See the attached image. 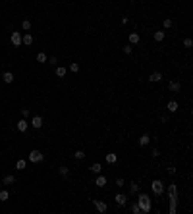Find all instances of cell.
Segmentation results:
<instances>
[{"label":"cell","instance_id":"obj_4","mask_svg":"<svg viewBox=\"0 0 193 214\" xmlns=\"http://www.w3.org/2000/svg\"><path fill=\"white\" fill-rule=\"evenodd\" d=\"M10 41H12V44H14V46H21V33H18V31H12Z\"/></svg>","mask_w":193,"mask_h":214},{"label":"cell","instance_id":"obj_14","mask_svg":"<svg viewBox=\"0 0 193 214\" xmlns=\"http://www.w3.org/2000/svg\"><path fill=\"white\" fill-rule=\"evenodd\" d=\"M178 108H180V106H178V102H176V100H170V102L166 104V110H168V112H176Z\"/></svg>","mask_w":193,"mask_h":214},{"label":"cell","instance_id":"obj_9","mask_svg":"<svg viewBox=\"0 0 193 214\" xmlns=\"http://www.w3.org/2000/svg\"><path fill=\"white\" fill-rule=\"evenodd\" d=\"M108 183V179L104 178V176H101V174H97V179H95V185L97 187H104V185Z\"/></svg>","mask_w":193,"mask_h":214},{"label":"cell","instance_id":"obj_37","mask_svg":"<svg viewBox=\"0 0 193 214\" xmlns=\"http://www.w3.org/2000/svg\"><path fill=\"white\" fill-rule=\"evenodd\" d=\"M168 174L174 176V174H176V168H174V166H170V168H168Z\"/></svg>","mask_w":193,"mask_h":214},{"label":"cell","instance_id":"obj_35","mask_svg":"<svg viewBox=\"0 0 193 214\" xmlns=\"http://www.w3.org/2000/svg\"><path fill=\"white\" fill-rule=\"evenodd\" d=\"M116 185H118V187H124V185H126L124 178H116Z\"/></svg>","mask_w":193,"mask_h":214},{"label":"cell","instance_id":"obj_17","mask_svg":"<svg viewBox=\"0 0 193 214\" xmlns=\"http://www.w3.org/2000/svg\"><path fill=\"white\" fill-rule=\"evenodd\" d=\"M8 199H10V191H6V189H0V203H6Z\"/></svg>","mask_w":193,"mask_h":214},{"label":"cell","instance_id":"obj_23","mask_svg":"<svg viewBox=\"0 0 193 214\" xmlns=\"http://www.w3.org/2000/svg\"><path fill=\"white\" fill-rule=\"evenodd\" d=\"M18 131H27V120H19L18 122Z\"/></svg>","mask_w":193,"mask_h":214},{"label":"cell","instance_id":"obj_33","mask_svg":"<svg viewBox=\"0 0 193 214\" xmlns=\"http://www.w3.org/2000/svg\"><path fill=\"white\" fill-rule=\"evenodd\" d=\"M183 46H186V48H191V46H193V41L189 39V37H187V39H183Z\"/></svg>","mask_w":193,"mask_h":214},{"label":"cell","instance_id":"obj_12","mask_svg":"<svg viewBox=\"0 0 193 214\" xmlns=\"http://www.w3.org/2000/svg\"><path fill=\"white\" fill-rule=\"evenodd\" d=\"M21 44L31 46V44H33V35H29V33H27V35H23V37H21Z\"/></svg>","mask_w":193,"mask_h":214},{"label":"cell","instance_id":"obj_10","mask_svg":"<svg viewBox=\"0 0 193 214\" xmlns=\"http://www.w3.org/2000/svg\"><path fill=\"white\" fill-rule=\"evenodd\" d=\"M168 87H170L172 93H180V91H182V83H180V81H170Z\"/></svg>","mask_w":193,"mask_h":214},{"label":"cell","instance_id":"obj_1","mask_svg":"<svg viewBox=\"0 0 193 214\" xmlns=\"http://www.w3.org/2000/svg\"><path fill=\"white\" fill-rule=\"evenodd\" d=\"M135 203H137L139 208H141V214H149L151 212V199H149L147 193H139V197H137Z\"/></svg>","mask_w":193,"mask_h":214},{"label":"cell","instance_id":"obj_8","mask_svg":"<svg viewBox=\"0 0 193 214\" xmlns=\"http://www.w3.org/2000/svg\"><path fill=\"white\" fill-rule=\"evenodd\" d=\"M149 81H151V83H158V81H162V73L160 72H153L149 75Z\"/></svg>","mask_w":193,"mask_h":214},{"label":"cell","instance_id":"obj_38","mask_svg":"<svg viewBox=\"0 0 193 214\" xmlns=\"http://www.w3.org/2000/svg\"><path fill=\"white\" fill-rule=\"evenodd\" d=\"M0 189H2V183H0Z\"/></svg>","mask_w":193,"mask_h":214},{"label":"cell","instance_id":"obj_26","mask_svg":"<svg viewBox=\"0 0 193 214\" xmlns=\"http://www.w3.org/2000/svg\"><path fill=\"white\" fill-rule=\"evenodd\" d=\"M25 166H27L25 160H18V162H16V170H25Z\"/></svg>","mask_w":193,"mask_h":214},{"label":"cell","instance_id":"obj_22","mask_svg":"<svg viewBox=\"0 0 193 214\" xmlns=\"http://www.w3.org/2000/svg\"><path fill=\"white\" fill-rule=\"evenodd\" d=\"M79 64H77V62H72V64H70V72L72 73H79Z\"/></svg>","mask_w":193,"mask_h":214},{"label":"cell","instance_id":"obj_18","mask_svg":"<svg viewBox=\"0 0 193 214\" xmlns=\"http://www.w3.org/2000/svg\"><path fill=\"white\" fill-rule=\"evenodd\" d=\"M89 170H91L93 174H101V172H102V166H101L98 162H95V164H91V168H89Z\"/></svg>","mask_w":193,"mask_h":214},{"label":"cell","instance_id":"obj_31","mask_svg":"<svg viewBox=\"0 0 193 214\" xmlns=\"http://www.w3.org/2000/svg\"><path fill=\"white\" fill-rule=\"evenodd\" d=\"M131 212H133V214H141V208H139V204H137V203L131 204Z\"/></svg>","mask_w":193,"mask_h":214},{"label":"cell","instance_id":"obj_11","mask_svg":"<svg viewBox=\"0 0 193 214\" xmlns=\"http://www.w3.org/2000/svg\"><path fill=\"white\" fill-rule=\"evenodd\" d=\"M2 79H4V83H8V85L14 83V73H12V72H4L2 73Z\"/></svg>","mask_w":193,"mask_h":214},{"label":"cell","instance_id":"obj_7","mask_svg":"<svg viewBox=\"0 0 193 214\" xmlns=\"http://www.w3.org/2000/svg\"><path fill=\"white\" fill-rule=\"evenodd\" d=\"M31 125L35 127V129H41V127H43V118L41 116H33L31 118Z\"/></svg>","mask_w":193,"mask_h":214},{"label":"cell","instance_id":"obj_6","mask_svg":"<svg viewBox=\"0 0 193 214\" xmlns=\"http://www.w3.org/2000/svg\"><path fill=\"white\" fill-rule=\"evenodd\" d=\"M114 201H116V204H118V207H124V204L128 203V195H124V193H118Z\"/></svg>","mask_w":193,"mask_h":214},{"label":"cell","instance_id":"obj_24","mask_svg":"<svg viewBox=\"0 0 193 214\" xmlns=\"http://www.w3.org/2000/svg\"><path fill=\"white\" fill-rule=\"evenodd\" d=\"M47 60H48V56L44 54V52H39V54H37V62H41V64H44Z\"/></svg>","mask_w":193,"mask_h":214},{"label":"cell","instance_id":"obj_20","mask_svg":"<svg viewBox=\"0 0 193 214\" xmlns=\"http://www.w3.org/2000/svg\"><path fill=\"white\" fill-rule=\"evenodd\" d=\"M14 182H16V178H14L12 174H10V176H4V179H2V183H4V185H12Z\"/></svg>","mask_w":193,"mask_h":214},{"label":"cell","instance_id":"obj_15","mask_svg":"<svg viewBox=\"0 0 193 214\" xmlns=\"http://www.w3.org/2000/svg\"><path fill=\"white\" fill-rule=\"evenodd\" d=\"M149 143H151V137H149V135H141V137H139V145H141V147H147V145H149Z\"/></svg>","mask_w":193,"mask_h":214},{"label":"cell","instance_id":"obj_28","mask_svg":"<svg viewBox=\"0 0 193 214\" xmlns=\"http://www.w3.org/2000/svg\"><path fill=\"white\" fill-rule=\"evenodd\" d=\"M162 25H164V29H170V27L174 25V21H172L170 18H166V19H164V21H162Z\"/></svg>","mask_w":193,"mask_h":214},{"label":"cell","instance_id":"obj_25","mask_svg":"<svg viewBox=\"0 0 193 214\" xmlns=\"http://www.w3.org/2000/svg\"><path fill=\"white\" fill-rule=\"evenodd\" d=\"M164 37H166V33H164V31H157V33H155V41H158V43L164 41Z\"/></svg>","mask_w":193,"mask_h":214},{"label":"cell","instance_id":"obj_19","mask_svg":"<svg viewBox=\"0 0 193 214\" xmlns=\"http://www.w3.org/2000/svg\"><path fill=\"white\" fill-rule=\"evenodd\" d=\"M139 43V33H129V44H137Z\"/></svg>","mask_w":193,"mask_h":214},{"label":"cell","instance_id":"obj_32","mask_svg":"<svg viewBox=\"0 0 193 214\" xmlns=\"http://www.w3.org/2000/svg\"><path fill=\"white\" fill-rule=\"evenodd\" d=\"M73 156H75L77 160H83V158H85V153H83V151H75V153H73Z\"/></svg>","mask_w":193,"mask_h":214},{"label":"cell","instance_id":"obj_13","mask_svg":"<svg viewBox=\"0 0 193 214\" xmlns=\"http://www.w3.org/2000/svg\"><path fill=\"white\" fill-rule=\"evenodd\" d=\"M104 160H106L108 164H116V162H118V156L114 154V153H108V154L104 156Z\"/></svg>","mask_w":193,"mask_h":214},{"label":"cell","instance_id":"obj_27","mask_svg":"<svg viewBox=\"0 0 193 214\" xmlns=\"http://www.w3.org/2000/svg\"><path fill=\"white\" fill-rule=\"evenodd\" d=\"M129 193H131V195H135V193H139V185L135 183V182L129 185Z\"/></svg>","mask_w":193,"mask_h":214},{"label":"cell","instance_id":"obj_36","mask_svg":"<svg viewBox=\"0 0 193 214\" xmlns=\"http://www.w3.org/2000/svg\"><path fill=\"white\" fill-rule=\"evenodd\" d=\"M29 114H31V110H29V108H21V116H23V118H27Z\"/></svg>","mask_w":193,"mask_h":214},{"label":"cell","instance_id":"obj_3","mask_svg":"<svg viewBox=\"0 0 193 214\" xmlns=\"http://www.w3.org/2000/svg\"><path fill=\"white\" fill-rule=\"evenodd\" d=\"M43 160H44V154L41 153V151H31L29 153V162L39 164V162H43Z\"/></svg>","mask_w":193,"mask_h":214},{"label":"cell","instance_id":"obj_21","mask_svg":"<svg viewBox=\"0 0 193 214\" xmlns=\"http://www.w3.org/2000/svg\"><path fill=\"white\" fill-rule=\"evenodd\" d=\"M58 174L62 176V178H68V176H70V170H68V166H60V168H58Z\"/></svg>","mask_w":193,"mask_h":214},{"label":"cell","instance_id":"obj_29","mask_svg":"<svg viewBox=\"0 0 193 214\" xmlns=\"http://www.w3.org/2000/svg\"><path fill=\"white\" fill-rule=\"evenodd\" d=\"M122 50H124V54H131L133 52V44H126V46H122Z\"/></svg>","mask_w":193,"mask_h":214},{"label":"cell","instance_id":"obj_30","mask_svg":"<svg viewBox=\"0 0 193 214\" xmlns=\"http://www.w3.org/2000/svg\"><path fill=\"white\" fill-rule=\"evenodd\" d=\"M21 27H23L25 31H29V29H31V21H29V19H23V21H21Z\"/></svg>","mask_w":193,"mask_h":214},{"label":"cell","instance_id":"obj_5","mask_svg":"<svg viewBox=\"0 0 193 214\" xmlns=\"http://www.w3.org/2000/svg\"><path fill=\"white\" fill-rule=\"evenodd\" d=\"M93 203H95V207H97V210H98V212H102V214H104L106 210H108V207H106V203H104V201H98V199H95Z\"/></svg>","mask_w":193,"mask_h":214},{"label":"cell","instance_id":"obj_16","mask_svg":"<svg viewBox=\"0 0 193 214\" xmlns=\"http://www.w3.org/2000/svg\"><path fill=\"white\" fill-rule=\"evenodd\" d=\"M56 77H66V72H68V69L64 68V66H56Z\"/></svg>","mask_w":193,"mask_h":214},{"label":"cell","instance_id":"obj_2","mask_svg":"<svg viewBox=\"0 0 193 214\" xmlns=\"http://www.w3.org/2000/svg\"><path fill=\"white\" fill-rule=\"evenodd\" d=\"M151 189H153V193L157 197H160L164 193V183L160 182V179H153V182H151Z\"/></svg>","mask_w":193,"mask_h":214},{"label":"cell","instance_id":"obj_34","mask_svg":"<svg viewBox=\"0 0 193 214\" xmlns=\"http://www.w3.org/2000/svg\"><path fill=\"white\" fill-rule=\"evenodd\" d=\"M47 62H48V64H50V66H54V68H56V66H58V58H54V56H52V58H48Z\"/></svg>","mask_w":193,"mask_h":214}]
</instances>
